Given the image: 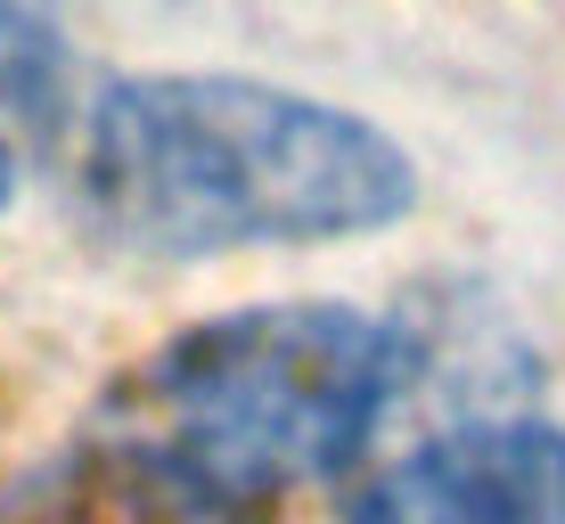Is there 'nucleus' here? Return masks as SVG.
Returning <instances> with one entry per match:
<instances>
[{
    "mask_svg": "<svg viewBox=\"0 0 565 524\" xmlns=\"http://www.w3.org/2000/svg\"><path fill=\"white\" fill-rule=\"evenodd\" d=\"M74 189L124 255L213 263L377 238L418 205L385 124L255 74H124L83 115Z\"/></svg>",
    "mask_w": 565,
    "mask_h": 524,
    "instance_id": "nucleus-1",
    "label": "nucleus"
},
{
    "mask_svg": "<svg viewBox=\"0 0 565 524\" xmlns=\"http://www.w3.org/2000/svg\"><path fill=\"white\" fill-rule=\"evenodd\" d=\"M411 344L361 303H238L189 320L99 410V442L230 516L337 483L385 435Z\"/></svg>",
    "mask_w": 565,
    "mask_h": 524,
    "instance_id": "nucleus-2",
    "label": "nucleus"
},
{
    "mask_svg": "<svg viewBox=\"0 0 565 524\" xmlns=\"http://www.w3.org/2000/svg\"><path fill=\"white\" fill-rule=\"evenodd\" d=\"M344 524H565V426L476 418L402 451L353 492Z\"/></svg>",
    "mask_w": 565,
    "mask_h": 524,
    "instance_id": "nucleus-3",
    "label": "nucleus"
},
{
    "mask_svg": "<svg viewBox=\"0 0 565 524\" xmlns=\"http://www.w3.org/2000/svg\"><path fill=\"white\" fill-rule=\"evenodd\" d=\"M0 524H255V516L213 509V500L181 492V483H164L156 468L90 435V451H66L57 468H42L0 509Z\"/></svg>",
    "mask_w": 565,
    "mask_h": 524,
    "instance_id": "nucleus-4",
    "label": "nucleus"
},
{
    "mask_svg": "<svg viewBox=\"0 0 565 524\" xmlns=\"http://www.w3.org/2000/svg\"><path fill=\"white\" fill-rule=\"evenodd\" d=\"M74 83L66 0H0V124H50Z\"/></svg>",
    "mask_w": 565,
    "mask_h": 524,
    "instance_id": "nucleus-5",
    "label": "nucleus"
},
{
    "mask_svg": "<svg viewBox=\"0 0 565 524\" xmlns=\"http://www.w3.org/2000/svg\"><path fill=\"white\" fill-rule=\"evenodd\" d=\"M17 205V164H9V148H0V213Z\"/></svg>",
    "mask_w": 565,
    "mask_h": 524,
    "instance_id": "nucleus-6",
    "label": "nucleus"
}]
</instances>
